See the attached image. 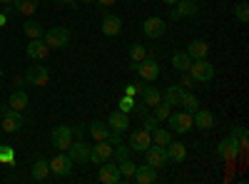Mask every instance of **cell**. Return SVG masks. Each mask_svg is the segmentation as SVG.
<instances>
[{
	"instance_id": "6da1fadb",
	"label": "cell",
	"mask_w": 249,
	"mask_h": 184,
	"mask_svg": "<svg viewBox=\"0 0 249 184\" xmlns=\"http://www.w3.org/2000/svg\"><path fill=\"white\" fill-rule=\"evenodd\" d=\"M130 70H135L144 83H155V80L160 77V65L152 57H144V60H140V63H130Z\"/></svg>"
},
{
	"instance_id": "7a4b0ae2",
	"label": "cell",
	"mask_w": 249,
	"mask_h": 184,
	"mask_svg": "<svg viewBox=\"0 0 249 184\" xmlns=\"http://www.w3.org/2000/svg\"><path fill=\"white\" fill-rule=\"evenodd\" d=\"M190 72L195 77V83H212V77H214V65L210 63V60H192V65H190Z\"/></svg>"
},
{
	"instance_id": "3957f363",
	"label": "cell",
	"mask_w": 249,
	"mask_h": 184,
	"mask_svg": "<svg viewBox=\"0 0 249 184\" xmlns=\"http://www.w3.org/2000/svg\"><path fill=\"white\" fill-rule=\"evenodd\" d=\"M43 40H45V45L53 50H62V48H68L70 45V30L68 28H50L48 33H43Z\"/></svg>"
},
{
	"instance_id": "277c9868",
	"label": "cell",
	"mask_w": 249,
	"mask_h": 184,
	"mask_svg": "<svg viewBox=\"0 0 249 184\" xmlns=\"http://www.w3.org/2000/svg\"><path fill=\"white\" fill-rule=\"evenodd\" d=\"M23 77H25V83H28L30 87H45V85H48V80H50V70H48L45 65L35 63L33 67L25 70Z\"/></svg>"
},
{
	"instance_id": "5b68a950",
	"label": "cell",
	"mask_w": 249,
	"mask_h": 184,
	"mask_svg": "<svg viewBox=\"0 0 249 184\" xmlns=\"http://www.w3.org/2000/svg\"><path fill=\"white\" fill-rule=\"evenodd\" d=\"M217 154L222 157V159H227V162H237V157L242 154V150H239V139L237 137H224L219 145H217Z\"/></svg>"
},
{
	"instance_id": "8992f818",
	"label": "cell",
	"mask_w": 249,
	"mask_h": 184,
	"mask_svg": "<svg viewBox=\"0 0 249 184\" xmlns=\"http://www.w3.org/2000/svg\"><path fill=\"white\" fill-rule=\"evenodd\" d=\"M0 115H3V130L5 132H18L23 130V115L18 110H13L10 105H3L0 107Z\"/></svg>"
},
{
	"instance_id": "52a82bcc",
	"label": "cell",
	"mask_w": 249,
	"mask_h": 184,
	"mask_svg": "<svg viewBox=\"0 0 249 184\" xmlns=\"http://www.w3.org/2000/svg\"><path fill=\"white\" fill-rule=\"evenodd\" d=\"M167 122H170V127L177 132V134H187L195 125H192V115L190 112H170V117H167Z\"/></svg>"
},
{
	"instance_id": "ba28073f",
	"label": "cell",
	"mask_w": 249,
	"mask_h": 184,
	"mask_svg": "<svg viewBox=\"0 0 249 184\" xmlns=\"http://www.w3.org/2000/svg\"><path fill=\"white\" fill-rule=\"evenodd\" d=\"M48 165H50V172H53L55 177H68V174L72 172V167H75V162H72L70 154H55Z\"/></svg>"
},
{
	"instance_id": "9c48e42d",
	"label": "cell",
	"mask_w": 249,
	"mask_h": 184,
	"mask_svg": "<svg viewBox=\"0 0 249 184\" xmlns=\"http://www.w3.org/2000/svg\"><path fill=\"white\" fill-rule=\"evenodd\" d=\"M199 13L195 0H177V3L170 8V17L172 20H182V17H195Z\"/></svg>"
},
{
	"instance_id": "30bf717a",
	"label": "cell",
	"mask_w": 249,
	"mask_h": 184,
	"mask_svg": "<svg viewBox=\"0 0 249 184\" xmlns=\"http://www.w3.org/2000/svg\"><path fill=\"white\" fill-rule=\"evenodd\" d=\"M50 142H53V147L55 150H68L72 145V127L68 125H57L50 134Z\"/></svg>"
},
{
	"instance_id": "8fae6325",
	"label": "cell",
	"mask_w": 249,
	"mask_h": 184,
	"mask_svg": "<svg viewBox=\"0 0 249 184\" xmlns=\"http://www.w3.org/2000/svg\"><path fill=\"white\" fill-rule=\"evenodd\" d=\"M97 179L102 184H117L122 182V174H120V167H117V162H102L100 165V172H97Z\"/></svg>"
},
{
	"instance_id": "7c38bea8",
	"label": "cell",
	"mask_w": 249,
	"mask_h": 184,
	"mask_svg": "<svg viewBox=\"0 0 249 184\" xmlns=\"http://www.w3.org/2000/svg\"><path fill=\"white\" fill-rule=\"evenodd\" d=\"M110 157H112V145L107 139H97L90 147V162L92 165H102V162H107Z\"/></svg>"
},
{
	"instance_id": "4fadbf2b",
	"label": "cell",
	"mask_w": 249,
	"mask_h": 184,
	"mask_svg": "<svg viewBox=\"0 0 249 184\" xmlns=\"http://www.w3.org/2000/svg\"><path fill=\"white\" fill-rule=\"evenodd\" d=\"M142 33H144V37L157 40V37H162L164 33H167V23H164L162 17H147L142 23Z\"/></svg>"
},
{
	"instance_id": "5bb4252c",
	"label": "cell",
	"mask_w": 249,
	"mask_h": 184,
	"mask_svg": "<svg viewBox=\"0 0 249 184\" xmlns=\"http://www.w3.org/2000/svg\"><path fill=\"white\" fill-rule=\"evenodd\" d=\"M25 55L33 60V63H43V60L50 55V48L45 45V40L35 37V40H30V43H28V48H25Z\"/></svg>"
},
{
	"instance_id": "9a60e30c",
	"label": "cell",
	"mask_w": 249,
	"mask_h": 184,
	"mask_svg": "<svg viewBox=\"0 0 249 184\" xmlns=\"http://www.w3.org/2000/svg\"><path fill=\"white\" fill-rule=\"evenodd\" d=\"M150 145H152V134H150L147 130L140 127V130H135V132L130 134V145H127V147H130L132 152H144Z\"/></svg>"
},
{
	"instance_id": "2e32d148",
	"label": "cell",
	"mask_w": 249,
	"mask_h": 184,
	"mask_svg": "<svg viewBox=\"0 0 249 184\" xmlns=\"http://www.w3.org/2000/svg\"><path fill=\"white\" fill-rule=\"evenodd\" d=\"M90 147L92 145H88V142H82V139L72 142V145L68 147V152H70L75 165H85V162H90Z\"/></svg>"
},
{
	"instance_id": "e0dca14e",
	"label": "cell",
	"mask_w": 249,
	"mask_h": 184,
	"mask_svg": "<svg viewBox=\"0 0 249 184\" xmlns=\"http://www.w3.org/2000/svg\"><path fill=\"white\" fill-rule=\"evenodd\" d=\"M144 157H147V165H152L155 169H160V167H164L167 165V152H164V147H160V145H150L147 150H144Z\"/></svg>"
},
{
	"instance_id": "ac0fdd59",
	"label": "cell",
	"mask_w": 249,
	"mask_h": 184,
	"mask_svg": "<svg viewBox=\"0 0 249 184\" xmlns=\"http://www.w3.org/2000/svg\"><path fill=\"white\" fill-rule=\"evenodd\" d=\"M102 35H107V37H115L122 33V20L115 15V13H105V17H102Z\"/></svg>"
},
{
	"instance_id": "d6986e66",
	"label": "cell",
	"mask_w": 249,
	"mask_h": 184,
	"mask_svg": "<svg viewBox=\"0 0 249 184\" xmlns=\"http://www.w3.org/2000/svg\"><path fill=\"white\" fill-rule=\"evenodd\" d=\"M192 125H195L197 130H204V132L212 130V127H214V115H212L210 110H199V107H197V110L192 112Z\"/></svg>"
},
{
	"instance_id": "ffe728a7",
	"label": "cell",
	"mask_w": 249,
	"mask_h": 184,
	"mask_svg": "<svg viewBox=\"0 0 249 184\" xmlns=\"http://www.w3.org/2000/svg\"><path fill=\"white\" fill-rule=\"evenodd\" d=\"M107 127L112 130V132H127V127H130V117L124 115V112H120V110H115V112H110V117H107Z\"/></svg>"
},
{
	"instance_id": "44dd1931",
	"label": "cell",
	"mask_w": 249,
	"mask_h": 184,
	"mask_svg": "<svg viewBox=\"0 0 249 184\" xmlns=\"http://www.w3.org/2000/svg\"><path fill=\"white\" fill-rule=\"evenodd\" d=\"M157 179V169L152 167V165H137V169H135V177H132V182H137V184H152Z\"/></svg>"
},
{
	"instance_id": "7402d4cb",
	"label": "cell",
	"mask_w": 249,
	"mask_h": 184,
	"mask_svg": "<svg viewBox=\"0 0 249 184\" xmlns=\"http://www.w3.org/2000/svg\"><path fill=\"white\" fill-rule=\"evenodd\" d=\"M182 92H184L182 85H170V87H164V92H162V102H164V105H170V107H179Z\"/></svg>"
},
{
	"instance_id": "603a6c76",
	"label": "cell",
	"mask_w": 249,
	"mask_h": 184,
	"mask_svg": "<svg viewBox=\"0 0 249 184\" xmlns=\"http://www.w3.org/2000/svg\"><path fill=\"white\" fill-rule=\"evenodd\" d=\"M187 55H190L192 60H204L207 55H210V45L204 43V40H192L190 45H187V50H184Z\"/></svg>"
},
{
	"instance_id": "cb8c5ba5",
	"label": "cell",
	"mask_w": 249,
	"mask_h": 184,
	"mask_svg": "<svg viewBox=\"0 0 249 184\" xmlns=\"http://www.w3.org/2000/svg\"><path fill=\"white\" fill-rule=\"evenodd\" d=\"M164 152H167L170 162H184L187 159V147L182 145V142H170V145L164 147Z\"/></svg>"
},
{
	"instance_id": "d4e9b609",
	"label": "cell",
	"mask_w": 249,
	"mask_h": 184,
	"mask_svg": "<svg viewBox=\"0 0 249 184\" xmlns=\"http://www.w3.org/2000/svg\"><path fill=\"white\" fill-rule=\"evenodd\" d=\"M8 105H10L13 110H18V112H23V110L30 105V97H28L25 90H15V92L10 95V100H8Z\"/></svg>"
},
{
	"instance_id": "484cf974",
	"label": "cell",
	"mask_w": 249,
	"mask_h": 184,
	"mask_svg": "<svg viewBox=\"0 0 249 184\" xmlns=\"http://www.w3.org/2000/svg\"><path fill=\"white\" fill-rule=\"evenodd\" d=\"M140 95H142V102H144L150 110L162 102V92H160L157 87H144V85H142V92H140Z\"/></svg>"
},
{
	"instance_id": "4316f807",
	"label": "cell",
	"mask_w": 249,
	"mask_h": 184,
	"mask_svg": "<svg viewBox=\"0 0 249 184\" xmlns=\"http://www.w3.org/2000/svg\"><path fill=\"white\" fill-rule=\"evenodd\" d=\"M30 174H33V179H35V182L48 179V174H50V165H48V159H35V162H33Z\"/></svg>"
},
{
	"instance_id": "83f0119b",
	"label": "cell",
	"mask_w": 249,
	"mask_h": 184,
	"mask_svg": "<svg viewBox=\"0 0 249 184\" xmlns=\"http://www.w3.org/2000/svg\"><path fill=\"white\" fill-rule=\"evenodd\" d=\"M150 134H152V145H160V147H167L170 142H172V132H170V130H162L160 125H157Z\"/></svg>"
},
{
	"instance_id": "f1b7e54d",
	"label": "cell",
	"mask_w": 249,
	"mask_h": 184,
	"mask_svg": "<svg viewBox=\"0 0 249 184\" xmlns=\"http://www.w3.org/2000/svg\"><path fill=\"white\" fill-rule=\"evenodd\" d=\"M88 132H90V134H92V139L97 142V139H107L110 127H107V122H100V119H95L92 125L88 127Z\"/></svg>"
},
{
	"instance_id": "f546056e",
	"label": "cell",
	"mask_w": 249,
	"mask_h": 184,
	"mask_svg": "<svg viewBox=\"0 0 249 184\" xmlns=\"http://www.w3.org/2000/svg\"><path fill=\"white\" fill-rule=\"evenodd\" d=\"M179 107H184V112H190V115H192V112L199 107V100H197V95L184 90V92H182V100H179Z\"/></svg>"
},
{
	"instance_id": "4dcf8cb0",
	"label": "cell",
	"mask_w": 249,
	"mask_h": 184,
	"mask_svg": "<svg viewBox=\"0 0 249 184\" xmlns=\"http://www.w3.org/2000/svg\"><path fill=\"white\" fill-rule=\"evenodd\" d=\"M13 3H15V10L23 15H33L40 8V0H13Z\"/></svg>"
},
{
	"instance_id": "1f68e13d",
	"label": "cell",
	"mask_w": 249,
	"mask_h": 184,
	"mask_svg": "<svg viewBox=\"0 0 249 184\" xmlns=\"http://www.w3.org/2000/svg\"><path fill=\"white\" fill-rule=\"evenodd\" d=\"M172 65H175V70L187 72V70H190V65H192V57L187 55V52H175L172 55Z\"/></svg>"
},
{
	"instance_id": "d6a6232c",
	"label": "cell",
	"mask_w": 249,
	"mask_h": 184,
	"mask_svg": "<svg viewBox=\"0 0 249 184\" xmlns=\"http://www.w3.org/2000/svg\"><path fill=\"white\" fill-rule=\"evenodd\" d=\"M117 167H120V174H122V179H130L132 182V177H135V169H137V165L132 159H122V162H117Z\"/></svg>"
},
{
	"instance_id": "836d02e7",
	"label": "cell",
	"mask_w": 249,
	"mask_h": 184,
	"mask_svg": "<svg viewBox=\"0 0 249 184\" xmlns=\"http://www.w3.org/2000/svg\"><path fill=\"white\" fill-rule=\"evenodd\" d=\"M23 30H25V35H28L30 40H35V37H43V25L35 23V20H28V23L23 25Z\"/></svg>"
},
{
	"instance_id": "e575fe53",
	"label": "cell",
	"mask_w": 249,
	"mask_h": 184,
	"mask_svg": "<svg viewBox=\"0 0 249 184\" xmlns=\"http://www.w3.org/2000/svg\"><path fill=\"white\" fill-rule=\"evenodd\" d=\"M170 112H172V107H170V105H164V102H160V105L152 107V117H155L157 122H164V119L170 117Z\"/></svg>"
},
{
	"instance_id": "d590c367",
	"label": "cell",
	"mask_w": 249,
	"mask_h": 184,
	"mask_svg": "<svg viewBox=\"0 0 249 184\" xmlns=\"http://www.w3.org/2000/svg\"><path fill=\"white\" fill-rule=\"evenodd\" d=\"M147 57V50H144V45L142 43H132L130 45V60L132 63H140V60H144Z\"/></svg>"
},
{
	"instance_id": "8d00e7d4",
	"label": "cell",
	"mask_w": 249,
	"mask_h": 184,
	"mask_svg": "<svg viewBox=\"0 0 249 184\" xmlns=\"http://www.w3.org/2000/svg\"><path fill=\"white\" fill-rule=\"evenodd\" d=\"M117 107H120V112H124V115L135 112V97H130V95H122V97L117 100Z\"/></svg>"
},
{
	"instance_id": "74e56055",
	"label": "cell",
	"mask_w": 249,
	"mask_h": 184,
	"mask_svg": "<svg viewBox=\"0 0 249 184\" xmlns=\"http://www.w3.org/2000/svg\"><path fill=\"white\" fill-rule=\"evenodd\" d=\"M230 134L239 139V150H242V152H247V145H249V142H247V130H244L242 125H234Z\"/></svg>"
},
{
	"instance_id": "f35d334b",
	"label": "cell",
	"mask_w": 249,
	"mask_h": 184,
	"mask_svg": "<svg viewBox=\"0 0 249 184\" xmlns=\"http://www.w3.org/2000/svg\"><path fill=\"white\" fill-rule=\"evenodd\" d=\"M112 154H115V162H122V159H130L132 150H130V147H124L122 142H120V145H115V147H112Z\"/></svg>"
},
{
	"instance_id": "ab89813d",
	"label": "cell",
	"mask_w": 249,
	"mask_h": 184,
	"mask_svg": "<svg viewBox=\"0 0 249 184\" xmlns=\"http://www.w3.org/2000/svg\"><path fill=\"white\" fill-rule=\"evenodd\" d=\"M234 15H237L239 23H249V5L247 3H237L234 5Z\"/></svg>"
},
{
	"instance_id": "60d3db41",
	"label": "cell",
	"mask_w": 249,
	"mask_h": 184,
	"mask_svg": "<svg viewBox=\"0 0 249 184\" xmlns=\"http://www.w3.org/2000/svg\"><path fill=\"white\" fill-rule=\"evenodd\" d=\"M13 159H15L13 147H8V145H0V162H13Z\"/></svg>"
},
{
	"instance_id": "b9f144b4",
	"label": "cell",
	"mask_w": 249,
	"mask_h": 184,
	"mask_svg": "<svg viewBox=\"0 0 249 184\" xmlns=\"http://www.w3.org/2000/svg\"><path fill=\"white\" fill-rule=\"evenodd\" d=\"M157 125H160V122H157V119H155L152 115H144V117H142V130H147V132H152V130H155Z\"/></svg>"
},
{
	"instance_id": "7bdbcfd3",
	"label": "cell",
	"mask_w": 249,
	"mask_h": 184,
	"mask_svg": "<svg viewBox=\"0 0 249 184\" xmlns=\"http://www.w3.org/2000/svg\"><path fill=\"white\" fill-rule=\"evenodd\" d=\"M140 92H142V83H130V85H124V95L137 97Z\"/></svg>"
},
{
	"instance_id": "ee69618b",
	"label": "cell",
	"mask_w": 249,
	"mask_h": 184,
	"mask_svg": "<svg viewBox=\"0 0 249 184\" xmlns=\"http://www.w3.org/2000/svg\"><path fill=\"white\" fill-rule=\"evenodd\" d=\"M179 85H182L184 90H190V87H195V77H192L190 72H182V80H179Z\"/></svg>"
},
{
	"instance_id": "f6af8a7d",
	"label": "cell",
	"mask_w": 249,
	"mask_h": 184,
	"mask_svg": "<svg viewBox=\"0 0 249 184\" xmlns=\"http://www.w3.org/2000/svg\"><path fill=\"white\" fill-rule=\"evenodd\" d=\"M95 3H97L100 8H112V5L117 3V0H95Z\"/></svg>"
},
{
	"instance_id": "bcb514c9",
	"label": "cell",
	"mask_w": 249,
	"mask_h": 184,
	"mask_svg": "<svg viewBox=\"0 0 249 184\" xmlns=\"http://www.w3.org/2000/svg\"><path fill=\"white\" fill-rule=\"evenodd\" d=\"M82 134H85V130H82V125H77V127L72 130V137H82Z\"/></svg>"
},
{
	"instance_id": "7dc6e473",
	"label": "cell",
	"mask_w": 249,
	"mask_h": 184,
	"mask_svg": "<svg viewBox=\"0 0 249 184\" xmlns=\"http://www.w3.org/2000/svg\"><path fill=\"white\" fill-rule=\"evenodd\" d=\"M55 3H57V5H72L75 0H55Z\"/></svg>"
},
{
	"instance_id": "c3c4849f",
	"label": "cell",
	"mask_w": 249,
	"mask_h": 184,
	"mask_svg": "<svg viewBox=\"0 0 249 184\" xmlns=\"http://www.w3.org/2000/svg\"><path fill=\"white\" fill-rule=\"evenodd\" d=\"M8 23V15H0V25H5Z\"/></svg>"
},
{
	"instance_id": "681fc988",
	"label": "cell",
	"mask_w": 249,
	"mask_h": 184,
	"mask_svg": "<svg viewBox=\"0 0 249 184\" xmlns=\"http://www.w3.org/2000/svg\"><path fill=\"white\" fill-rule=\"evenodd\" d=\"M162 3H167V5H170V8H172V5H175V3H177V0H162Z\"/></svg>"
},
{
	"instance_id": "f907efd6",
	"label": "cell",
	"mask_w": 249,
	"mask_h": 184,
	"mask_svg": "<svg viewBox=\"0 0 249 184\" xmlns=\"http://www.w3.org/2000/svg\"><path fill=\"white\" fill-rule=\"evenodd\" d=\"M0 3H3V5H10V3H13V0H0Z\"/></svg>"
},
{
	"instance_id": "816d5d0a",
	"label": "cell",
	"mask_w": 249,
	"mask_h": 184,
	"mask_svg": "<svg viewBox=\"0 0 249 184\" xmlns=\"http://www.w3.org/2000/svg\"><path fill=\"white\" fill-rule=\"evenodd\" d=\"M80 3H92V0H80Z\"/></svg>"
}]
</instances>
